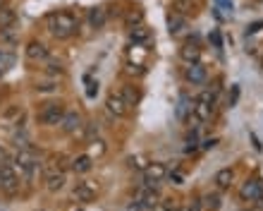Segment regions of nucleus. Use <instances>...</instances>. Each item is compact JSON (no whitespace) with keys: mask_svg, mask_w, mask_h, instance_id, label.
Returning a JSON list of instances; mask_svg holds the SVG:
<instances>
[{"mask_svg":"<svg viewBox=\"0 0 263 211\" xmlns=\"http://www.w3.org/2000/svg\"><path fill=\"white\" fill-rule=\"evenodd\" d=\"M261 29H263V19H259V22H254V24H249V27H246V36H251V34H259Z\"/></svg>","mask_w":263,"mask_h":211,"instance_id":"obj_33","label":"nucleus"},{"mask_svg":"<svg viewBox=\"0 0 263 211\" xmlns=\"http://www.w3.org/2000/svg\"><path fill=\"white\" fill-rule=\"evenodd\" d=\"M120 96H122V98L127 101V106L132 108V106H137V103H139V98H141V91L137 89L134 84H124V87L120 89Z\"/></svg>","mask_w":263,"mask_h":211,"instance_id":"obj_15","label":"nucleus"},{"mask_svg":"<svg viewBox=\"0 0 263 211\" xmlns=\"http://www.w3.org/2000/svg\"><path fill=\"white\" fill-rule=\"evenodd\" d=\"M192 106H194V101H192L187 94H182V96H179V103H177V118H179V120H187V115L192 113Z\"/></svg>","mask_w":263,"mask_h":211,"instance_id":"obj_22","label":"nucleus"},{"mask_svg":"<svg viewBox=\"0 0 263 211\" xmlns=\"http://www.w3.org/2000/svg\"><path fill=\"white\" fill-rule=\"evenodd\" d=\"M210 41H213V46H215V48H223V41H220V34H218V31H213V34H210Z\"/></svg>","mask_w":263,"mask_h":211,"instance_id":"obj_37","label":"nucleus"},{"mask_svg":"<svg viewBox=\"0 0 263 211\" xmlns=\"http://www.w3.org/2000/svg\"><path fill=\"white\" fill-rule=\"evenodd\" d=\"M213 113V101H206V98H194V106H192V115L199 118V122H206Z\"/></svg>","mask_w":263,"mask_h":211,"instance_id":"obj_10","label":"nucleus"},{"mask_svg":"<svg viewBox=\"0 0 263 211\" xmlns=\"http://www.w3.org/2000/svg\"><path fill=\"white\" fill-rule=\"evenodd\" d=\"M218 2H220L225 10H232V0H218Z\"/></svg>","mask_w":263,"mask_h":211,"instance_id":"obj_41","label":"nucleus"},{"mask_svg":"<svg viewBox=\"0 0 263 211\" xmlns=\"http://www.w3.org/2000/svg\"><path fill=\"white\" fill-rule=\"evenodd\" d=\"M105 108H108V113L110 115H115V118H124L127 113H129V106H127V101L120 96V91H113V94H108V98H105Z\"/></svg>","mask_w":263,"mask_h":211,"instance_id":"obj_7","label":"nucleus"},{"mask_svg":"<svg viewBox=\"0 0 263 211\" xmlns=\"http://www.w3.org/2000/svg\"><path fill=\"white\" fill-rule=\"evenodd\" d=\"M77 29H79V24H77V19L70 12H53V15H48V31L55 38H67Z\"/></svg>","mask_w":263,"mask_h":211,"instance_id":"obj_1","label":"nucleus"},{"mask_svg":"<svg viewBox=\"0 0 263 211\" xmlns=\"http://www.w3.org/2000/svg\"><path fill=\"white\" fill-rule=\"evenodd\" d=\"M232 180H234V171H232V168H223V171H218V173H215V185H218L220 190L232 187Z\"/></svg>","mask_w":263,"mask_h":211,"instance_id":"obj_19","label":"nucleus"},{"mask_svg":"<svg viewBox=\"0 0 263 211\" xmlns=\"http://www.w3.org/2000/svg\"><path fill=\"white\" fill-rule=\"evenodd\" d=\"M58 87L53 84V82H46V84H36V91H41V94H51V91H55Z\"/></svg>","mask_w":263,"mask_h":211,"instance_id":"obj_32","label":"nucleus"},{"mask_svg":"<svg viewBox=\"0 0 263 211\" xmlns=\"http://www.w3.org/2000/svg\"><path fill=\"white\" fill-rule=\"evenodd\" d=\"M156 211H179V209H177L173 202H168V204H163V207H156Z\"/></svg>","mask_w":263,"mask_h":211,"instance_id":"obj_38","label":"nucleus"},{"mask_svg":"<svg viewBox=\"0 0 263 211\" xmlns=\"http://www.w3.org/2000/svg\"><path fill=\"white\" fill-rule=\"evenodd\" d=\"M184 77H187L192 84H204L208 75H206V67L201 65V62H189V67H187Z\"/></svg>","mask_w":263,"mask_h":211,"instance_id":"obj_12","label":"nucleus"},{"mask_svg":"<svg viewBox=\"0 0 263 211\" xmlns=\"http://www.w3.org/2000/svg\"><path fill=\"white\" fill-rule=\"evenodd\" d=\"M46 60H48V58H46ZM48 75H53V77H62V75H65L62 62L60 60H48Z\"/></svg>","mask_w":263,"mask_h":211,"instance_id":"obj_29","label":"nucleus"},{"mask_svg":"<svg viewBox=\"0 0 263 211\" xmlns=\"http://www.w3.org/2000/svg\"><path fill=\"white\" fill-rule=\"evenodd\" d=\"M65 182H67V175H65V171L48 173V175H46V190L55 194V192H60V190L65 187Z\"/></svg>","mask_w":263,"mask_h":211,"instance_id":"obj_13","label":"nucleus"},{"mask_svg":"<svg viewBox=\"0 0 263 211\" xmlns=\"http://www.w3.org/2000/svg\"><path fill=\"white\" fill-rule=\"evenodd\" d=\"M72 171L74 173H88L91 171V166H93V158L88 156V153H79L77 158H72Z\"/></svg>","mask_w":263,"mask_h":211,"instance_id":"obj_16","label":"nucleus"},{"mask_svg":"<svg viewBox=\"0 0 263 211\" xmlns=\"http://www.w3.org/2000/svg\"><path fill=\"white\" fill-rule=\"evenodd\" d=\"M141 22H144V12H141V10H132V12L127 15V24H129V29L137 27V24H141Z\"/></svg>","mask_w":263,"mask_h":211,"instance_id":"obj_28","label":"nucleus"},{"mask_svg":"<svg viewBox=\"0 0 263 211\" xmlns=\"http://www.w3.org/2000/svg\"><path fill=\"white\" fill-rule=\"evenodd\" d=\"M168 178H170V182H173V185H182V182H184V175H182L179 171H173Z\"/></svg>","mask_w":263,"mask_h":211,"instance_id":"obj_34","label":"nucleus"},{"mask_svg":"<svg viewBox=\"0 0 263 211\" xmlns=\"http://www.w3.org/2000/svg\"><path fill=\"white\" fill-rule=\"evenodd\" d=\"M201 209L204 211H218L220 209V194L218 192H208L201 197Z\"/></svg>","mask_w":263,"mask_h":211,"instance_id":"obj_20","label":"nucleus"},{"mask_svg":"<svg viewBox=\"0 0 263 211\" xmlns=\"http://www.w3.org/2000/svg\"><path fill=\"white\" fill-rule=\"evenodd\" d=\"M168 27H170V34H179V31L187 27V17L184 15H177V12H170L168 15Z\"/></svg>","mask_w":263,"mask_h":211,"instance_id":"obj_21","label":"nucleus"},{"mask_svg":"<svg viewBox=\"0 0 263 211\" xmlns=\"http://www.w3.org/2000/svg\"><path fill=\"white\" fill-rule=\"evenodd\" d=\"M15 168H17V173L24 175V180H31V178L36 175V171H41V163H38L36 151L29 149V147L19 149L17 156H15Z\"/></svg>","mask_w":263,"mask_h":211,"instance_id":"obj_2","label":"nucleus"},{"mask_svg":"<svg viewBox=\"0 0 263 211\" xmlns=\"http://www.w3.org/2000/svg\"><path fill=\"white\" fill-rule=\"evenodd\" d=\"M165 175H168L165 163L153 161V163H148L146 168H144V185H146L148 190H160V182L165 180Z\"/></svg>","mask_w":263,"mask_h":211,"instance_id":"obj_4","label":"nucleus"},{"mask_svg":"<svg viewBox=\"0 0 263 211\" xmlns=\"http://www.w3.org/2000/svg\"><path fill=\"white\" fill-rule=\"evenodd\" d=\"M237 98H239V87L234 84V87H232V94H230V98H228V106H230V108H232L234 103H237Z\"/></svg>","mask_w":263,"mask_h":211,"instance_id":"obj_35","label":"nucleus"},{"mask_svg":"<svg viewBox=\"0 0 263 211\" xmlns=\"http://www.w3.org/2000/svg\"><path fill=\"white\" fill-rule=\"evenodd\" d=\"M148 38H151V29L144 27V24H137V27H132V31H129V41L132 43H146Z\"/></svg>","mask_w":263,"mask_h":211,"instance_id":"obj_17","label":"nucleus"},{"mask_svg":"<svg viewBox=\"0 0 263 211\" xmlns=\"http://www.w3.org/2000/svg\"><path fill=\"white\" fill-rule=\"evenodd\" d=\"M15 22H17V12H15L12 7H7V5H2V7H0V29H7V27H15Z\"/></svg>","mask_w":263,"mask_h":211,"instance_id":"obj_18","label":"nucleus"},{"mask_svg":"<svg viewBox=\"0 0 263 211\" xmlns=\"http://www.w3.org/2000/svg\"><path fill=\"white\" fill-rule=\"evenodd\" d=\"M27 58L31 62H38V60H46L48 58V46L43 41H29L27 43Z\"/></svg>","mask_w":263,"mask_h":211,"instance_id":"obj_11","label":"nucleus"},{"mask_svg":"<svg viewBox=\"0 0 263 211\" xmlns=\"http://www.w3.org/2000/svg\"><path fill=\"white\" fill-rule=\"evenodd\" d=\"M0 178H2L0 190H5L7 194H17V192H19V178H17V168H15V163H10V161H0Z\"/></svg>","mask_w":263,"mask_h":211,"instance_id":"obj_3","label":"nucleus"},{"mask_svg":"<svg viewBox=\"0 0 263 211\" xmlns=\"http://www.w3.org/2000/svg\"><path fill=\"white\" fill-rule=\"evenodd\" d=\"M79 127H82V113L79 111H65V115L60 120V130L67 134H74Z\"/></svg>","mask_w":263,"mask_h":211,"instance_id":"obj_9","label":"nucleus"},{"mask_svg":"<svg viewBox=\"0 0 263 211\" xmlns=\"http://www.w3.org/2000/svg\"><path fill=\"white\" fill-rule=\"evenodd\" d=\"M251 142H254V149H256V151H261V149H263V147H261V142H259V137H256L254 132H251Z\"/></svg>","mask_w":263,"mask_h":211,"instance_id":"obj_39","label":"nucleus"},{"mask_svg":"<svg viewBox=\"0 0 263 211\" xmlns=\"http://www.w3.org/2000/svg\"><path fill=\"white\" fill-rule=\"evenodd\" d=\"M15 53H7V51H0V70L5 72V70H10L12 65H15Z\"/></svg>","mask_w":263,"mask_h":211,"instance_id":"obj_26","label":"nucleus"},{"mask_svg":"<svg viewBox=\"0 0 263 211\" xmlns=\"http://www.w3.org/2000/svg\"><path fill=\"white\" fill-rule=\"evenodd\" d=\"M62 115H65V108L60 103H46L38 111V122L46 125V127H55V125H60Z\"/></svg>","mask_w":263,"mask_h":211,"instance_id":"obj_5","label":"nucleus"},{"mask_svg":"<svg viewBox=\"0 0 263 211\" xmlns=\"http://www.w3.org/2000/svg\"><path fill=\"white\" fill-rule=\"evenodd\" d=\"M170 10L177 12V15H189V12L194 10V2H192V0H175Z\"/></svg>","mask_w":263,"mask_h":211,"instance_id":"obj_25","label":"nucleus"},{"mask_svg":"<svg viewBox=\"0 0 263 211\" xmlns=\"http://www.w3.org/2000/svg\"><path fill=\"white\" fill-rule=\"evenodd\" d=\"M0 38H2V41H7V43H15V41H17V29H15V27L0 29Z\"/></svg>","mask_w":263,"mask_h":211,"instance_id":"obj_30","label":"nucleus"},{"mask_svg":"<svg viewBox=\"0 0 263 211\" xmlns=\"http://www.w3.org/2000/svg\"><path fill=\"white\" fill-rule=\"evenodd\" d=\"M256 202H259V209H263V194L259 197V199H256Z\"/></svg>","mask_w":263,"mask_h":211,"instance_id":"obj_42","label":"nucleus"},{"mask_svg":"<svg viewBox=\"0 0 263 211\" xmlns=\"http://www.w3.org/2000/svg\"><path fill=\"white\" fill-rule=\"evenodd\" d=\"M0 185H2V178H0Z\"/></svg>","mask_w":263,"mask_h":211,"instance_id":"obj_45","label":"nucleus"},{"mask_svg":"<svg viewBox=\"0 0 263 211\" xmlns=\"http://www.w3.org/2000/svg\"><path fill=\"white\" fill-rule=\"evenodd\" d=\"M84 137H87L88 142L98 137V122H87V127H84Z\"/></svg>","mask_w":263,"mask_h":211,"instance_id":"obj_31","label":"nucleus"},{"mask_svg":"<svg viewBox=\"0 0 263 211\" xmlns=\"http://www.w3.org/2000/svg\"><path fill=\"white\" fill-rule=\"evenodd\" d=\"M129 166H132V168H137V171H144V168L148 166V158L144 156V153H137V156H132V158H129Z\"/></svg>","mask_w":263,"mask_h":211,"instance_id":"obj_27","label":"nucleus"},{"mask_svg":"<svg viewBox=\"0 0 263 211\" xmlns=\"http://www.w3.org/2000/svg\"><path fill=\"white\" fill-rule=\"evenodd\" d=\"M98 190H101V185L96 180H82L74 185V190H72V197L77 199V202H91L96 194H98Z\"/></svg>","mask_w":263,"mask_h":211,"instance_id":"obj_6","label":"nucleus"},{"mask_svg":"<svg viewBox=\"0 0 263 211\" xmlns=\"http://www.w3.org/2000/svg\"><path fill=\"white\" fill-rule=\"evenodd\" d=\"M105 19H108V17H105V10H103V7H93V10L88 12V22H91L93 29H101V27L105 24Z\"/></svg>","mask_w":263,"mask_h":211,"instance_id":"obj_23","label":"nucleus"},{"mask_svg":"<svg viewBox=\"0 0 263 211\" xmlns=\"http://www.w3.org/2000/svg\"><path fill=\"white\" fill-rule=\"evenodd\" d=\"M105 151H108V147H105V142H103V139H98V137H96V139H91V142H88V151H87V153L91 156V158H101Z\"/></svg>","mask_w":263,"mask_h":211,"instance_id":"obj_24","label":"nucleus"},{"mask_svg":"<svg viewBox=\"0 0 263 211\" xmlns=\"http://www.w3.org/2000/svg\"><path fill=\"white\" fill-rule=\"evenodd\" d=\"M179 58L184 62H199L201 58V48L196 46V43H184L182 48H179Z\"/></svg>","mask_w":263,"mask_h":211,"instance_id":"obj_14","label":"nucleus"},{"mask_svg":"<svg viewBox=\"0 0 263 211\" xmlns=\"http://www.w3.org/2000/svg\"><path fill=\"white\" fill-rule=\"evenodd\" d=\"M261 194H263V180L261 178H251V180H246L244 185H242V190H239V197L246 199V202H256Z\"/></svg>","mask_w":263,"mask_h":211,"instance_id":"obj_8","label":"nucleus"},{"mask_svg":"<svg viewBox=\"0 0 263 211\" xmlns=\"http://www.w3.org/2000/svg\"><path fill=\"white\" fill-rule=\"evenodd\" d=\"M215 144H218V139H206V142H204V147H201V149H213Z\"/></svg>","mask_w":263,"mask_h":211,"instance_id":"obj_40","label":"nucleus"},{"mask_svg":"<svg viewBox=\"0 0 263 211\" xmlns=\"http://www.w3.org/2000/svg\"><path fill=\"white\" fill-rule=\"evenodd\" d=\"M0 79H2V70H0Z\"/></svg>","mask_w":263,"mask_h":211,"instance_id":"obj_43","label":"nucleus"},{"mask_svg":"<svg viewBox=\"0 0 263 211\" xmlns=\"http://www.w3.org/2000/svg\"><path fill=\"white\" fill-rule=\"evenodd\" d=\"M0 7H2V0H0Z\"/></svg>","mask_w":263,"mask_h":211,"instance_id":"obj_44","label":"nucleus"},{"mask_svg":"<svg viewBox=\"0 0 263 211\" xmlns=\"http://www.w3.org/2000/svg\"><path fill=\"white\" fill-rule=\"evenodd\" d=\"M96 94H98V84H96V82H88L87 96H88V98H93V96H96Z\"/></svg>","mask_w":263,"mask_h":211,"instance_id":"obj_36","label":"nucleus"}]
</instances>
